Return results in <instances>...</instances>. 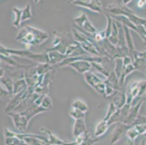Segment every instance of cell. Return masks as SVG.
<instances>
[{
    "label": "cell",
    "mask_w": 146,
    "mask_h": 145,
    "mask_svg": "<svg viewBox=\"0 0 146 145\" xmlns=\"http://www.w3.org/2000/svg\"><path fill=\"white\" fill-rule=\"evenodd\" d=\"M48 111L47 108H44L42 106H37V104H32V106L25 108L21 112H10L7 113V116L11 117L14 122V126L16 128V130L19 133H25L27 130V126L30 123V120L36 117L39 113H43V112Z\"/></svg>",
    "instance_id": "obj_1"
},
{
    "label": "cell",
    "mask_w": 146,
    "mask_h": 145,
    "mask_svg": "<svg viewBox=\"0 0 146 145\" xmlns=\"http://www.w3.org/2000/svg\"><path fill=\"white\" fill-rule=\"evenodd\" d=\"M49 38V35L44 31H40L35 27H23L16 36V41L19 43L26 46V49H30L31 47L40 46L43 42H46Z\"/></svg>",
    "instance_id": "obj_2"
},
{
    "label": "cell",
    "mask_w": 146,
    "mask_h": 145,
    "mask_svg": "<svg viewBox=\"0 0 146 145\" xmlns=\"http://www.w3.org/2000/svg\"><path fill=\"white\" fill-rule=\"evenodd\" d=\"M76 43V39L72 38V32H59L55 31L53 33V42H52V46L46 48V52H59L65 55V52L71 44Z\"/></svg>",
    "instance_id": "obj_3"
},
{
    "label": "cell",
    "mask_w": 146,
    "mask_h": 145,
    "mask_svg": "<svg viewBox=\"0 0 146 145\" xmlns=\"http://www.w3.org/2000/svg\"><path fill=\"white\" fill-rule=\"evenodd\" d=\"M0 53L4 55H16V57H21V58H27L32 59L33 62L37 64H48V53H32L30 49H10V48L4 47L3 44L0 46Z\"/></svg>",
    "instance_id": "obj_4"
},
{
    "label": "cell",
    "mask_w": 146,
    "mask_h": 145,
    "mask_svg": "<svg viewBox=\"0 0 146 145\" xmlns=\"http://www.w3.org/2000/svg\"><path fill=\"white\" fill-rule=\"evenodd\" d=\"M55 70H52L44 75H40L38 78V81L35 86V92L39 95H48L49 94V87L50 84L53 82Z\"/></svg>",
    "instance_id": "obj_5"
},
{
    "label": "cell",
    "mask_w": 146,
    "mask_h": 145,
    "mask_svg": "<svg viewBox=\"0 0 146 145\" xmlns=\"http://www.w3.org/2000/svg\"><path fill=\"white\" fill-rule=\"evenodd\" d=\"M33 88H31V87H28L27 90H25V91H22V92H20V94H17V95H15L13 98H11V101L7 103V106L5 107V110H4V112H5V114H7V113H10V112H15V110L17 108L20 104H21L23 101H25L26 98H28L30 96L33 94Z\"/></svg>",
    "instance_id": "obj_6"
},
{
    "label": "cell",
    "mask_w": 146,
    "mask_h": 145,
    "mask_svg": "<svg viewBox=\"0 0 146 145\" xmlns=\"http://www.w3.org/2000/svg\"><path fill=\"white\" fill-rule=\"evenodd\" d=\"M72 23L75 25L76 29H81V30L86 31L87 33H90V35H95L98 32L96 30V27L90 22V20L87 19L86 14H80L78 17L72 19Z\"/></svg>",
    "instance_id": "obj_7"
},
{
    "label": "cell",
    "mask_w": 146,
    "mask_h": 145,
    "mask_svg": "<svg viewBox=\"0 0 146 145\" xmlns=\"http://www.w3.org/2000/svg\"><path fill=\"white\" fill-rule=\"evenodd\" d=\"M70 4L80 7H85V9H88L91 11H95L97 14H102L103 9H102V4L101 1H95V0H90V1H79V0H75V1H70Z\"/></svg>",
    "instance_id": "obj_8"
},
{
    "label": "cell",
    "mask_w": 146,
    "mask_h": 145,
    "mask_svg": "<svg viewBox=\"0 0 146 145\" xmlns=\"http://www.w3.org/2000/svg\"><path fill=\"white\" fill-rule=\"evenodd\" d=\"M133 126L131 124H125V123H118L115 126V130L114 133H113V136H112V140H111V145H114L119 142V140L121 139V136H124V135H127V133L128 130L130 129Z\"/></svg>",
    "instance_id": "obj_9"
},
{
    "label": "cell",
    "mask_w": 146,
    "mask_h": 145,
    "mask_svg": "<svg viewBox=\"0 0 146 145\" xmlns=\"http://www.w3.org/2000/svg\"><path fill=\"white\" fill-rule=\"evenodd\" d=\"M145 134H146V124H137V126H133L128 130L127 136H128V140L135 142L137 136H144Z\"/></svg>",
    "instance_id": "obj_10"
},
{
    "label": "cell",
    "mask_w": 146,
    "mask_h": 145,
    "mask_svg": "<svg viewBox=\"0 0 146 145\" xmlns=\"http://www.w3.org/2000/svg\"><path fill=\"white\" fill-rule=\"evenodd\" d=\"M146 101V96L145 97L141 100V101L137 103V104H135L134 107H131L130 108V111H129V113H128V117H127V119H125V124H131L133 126V123L135 122V119L137 118V116L140 114V110H141V107H143V104H144V102Z\"/></svg>",
    "instance_id": "obj_11"
},
{
    "label": "cell",
    "mask_w": 146,
    "mask_h": 145,
    "mask_svg": "<svg viewBox=\"0 0 146 145\" xmlns=\"http://www.w3.org/2000/svg\"><path fill=\"white\" fill-rule=\"evenodd\" d=\"M88 133V129L85 123V119H75L74 126H72V136L76 139L81 135H85Z\"/></svg>",
    "instance_id": "obj_12"
},
{
    "label": "cell",
    "mask_w": 146,
    "mask_h": 145,
    "mask_svg": "<svg viewBox=\"0 0 146 145\" xmlns=\"http://www.w3.org/2000/svg\"><path fill=\"white\" fill-rule=\"evenodd\" d=\"M112 102L115 104L117 108L120 110L123 108L125 104H127V94H125V90H120V91H117L114 95L112 96Z\"/></svg>",
    "instance_id": "obj_13"
},
{
    "label": "cell",
    "mask_w": 146,
    "mask_h": 145,
    "mask_svg": "<svg viewBox=\"0 0 146 145\" xmlns=\"http://www.w3.org/2000/svg\"><path fill=\"white\" fill-rule=\"evenodd\" d=\"M84 78H85V81H86L92 88L95 87L97 84H100V82L104 81V80H107L106 78H103V76H98V75L93 74L92 71H87L86 74L84 75Z\"/></svg>",
    "instance_id": "obj_14"
},
{
    "label": "cell",
    "mask_w": 146,
    "mask_h": 145,
    "mask_svg": "<svg viewBox=\"0 0 146 145\" xmlns=\"http://www.w3.org/2000/svg\"><path fill=\"white\" fill-rule=\"evenodd\" d=\"M48 53V64H50V65H58L63 62V60H65L66 57L62 53H59V52H55V51H52V52H47Z\"/></svg>",
    "instance_id": "obj_15"
},
{
    "label": "cell",
    "mask_w": 146,
    "mask_h": 145,
    "mask_svg": "<svg viewBox=\"0 0 146 145\" xmlns=\"http://www.w3.org/2000/svg\"><path fill=\"white\" fill-rule=\"evenodd\" d=\"M40 132L47 134V138H48V140H49V145H64L66 143V142H64V140L59 139L58 136L54 135L49 129H47V128H44V127L40 128Z\"/></svg>",
    "instance_id": "obj_16"
},
{
    "label": "cell",
    "mask_w": 146,
    "mask_h": 145,
    "mask_svg": "<svg viewBox=\"0 0 146 145\" xmlns=\"http://www.w3.org/2000/svg\"><path fill=\"white\" fill-rule=\"evenodd\" d=\"M0 58H1V62L7 63L11 67H16V68H19V69H21V70H28L30 68L33 67V64H32V65H22V64H19L17 62H15V60L11 58L10 55H4V54H1V55H0Z\"/></svg>",
    "instance_id": "obj_17"
},
{
    "label": "cell",
    "mask_w": 146,
    "mask_h": 145,
    "mask_svg": "<svg viewBox=\"0 0 146 145\" xmlns=\"http://www.w3.org/2000/svg\"><path fill=\"white\" fill-rule=\"evenodd\" d=\"M108 128H109L108 122H107V120H104V119H102L96 126L95 132H93V136H95V138H100V136H102L104 133L108 130Z\"/></svg>",
    "instance_id": "obj_18"
},
{
    "label": "cell",
    "mask_w": 146,
    "mask_h": 145,
    "mask_svg": "<svg viewBox=\"0 0 146 145\" xmlns=\"http://www.w3.org/2000/svg\"><path fill=\"white\" fill-rule=\"evenodd\" d=\"M124 27V35H125V41H127V46H128V51H129V57L131 58L133 53L135 52V47H134V43H133V39H131V32L128 27Z\"/></svg>",
    "instance_id": "obj_19"
},
{
    "label": "cell",
    "mask_w": 146,
    "mask_h": 145,
    "mask_svg": "<svg viewBox=\"0 0 146 145\" xmlns=\"http://www.w3.org/2000/svg\"><path fill=\"white\" fill-rule=\"evenodd\" d=\"M28 88V84L26 81V79H17L14 82V96L20 94V92L25 91Z\"/></svg>",
    "instance_id": "obj_20"
},
{
    "label": "cell",
    "mask_w": 146,
    "mask_h": 145,
    "mask_svg": "<svg viewBox=\"0 0 146 145\" xmlns=\"http://www.w3.org/2000/svg\"><path fill=\"white\" fill-rule=\"evenodd\" d=\"M13 13L15 15L14 21H13V26L20 27L21 26V22H22V13H23V10L19 9V7H13Z\"/></svg>",
    "instance_id": "obj_21"
},
{
    "label": "cell",
    "mask_w": 146,
    "mask_h": 145,
    "mask_svg": "<svg viewBox=\"0 0 146 145\" xmlns=\"http://www.w3.org/2000/svg\"><path fill=\"white\" fill-rule=\"evenodd\" d=\"M92 68H95V69L101 74V76H104L106 79H108L109 74H111V70H109L108 68H106L104 65H102V64H100V63H92Z\"/></svg>",
    "instance_id": "obj_22"
},
{
    "label": "cell",
    "mask_w": 146,
    "mask_h": 145,
    "mask_svg": "<svg viewBox=\"0 0 146 145\" xmlns=\"http://www.w3.org/2000/svg\"><path fill=\"white\" fill-rule=\"evenodd\" d=\"M71 108H76V110L84 112V113H86L88 111V106L82 101V100H75V101L71 103Z\"/></svg>",
    "instance_id": "obj_23"
},
{
    "label": "cell",
    "mask_w": 146,
    "mask_h": 145,
    "mask_svg": "<svg viewBox=\"0 0 146 145\" xmlns=\"http://www.w3.org/2000/svg\"><path fill=\"white\" fill-rule=\"evenodd\" d=\"M115 60V75L120 79L121 78V74H123V69H124V64H123V58H117Z\"/></svg>",
    "instance_id": "obj_24"
},
{
    "label": "cell",
    "mask_w": 146,
    "mask_h": 145,
    "mask_svg": "<svg viewBox=\"0 0 146 145\" xmlns=\"http://www.w3.org/2000/svg\"><path fill=\"white\" fill-rule=\"evenodd\" d=\"M117 111H118V108H117V106H115V104H114V103H113V102L111 101V102H109V104H108V110H107L106 117H104L103 119H104V120H107V122H108V120L111 119V117H112L113 114H114Z\"/></svg>",
    "instance_id": "obj_25"
},
{
    "label": "cell",
    "mask_w": 146,
    "mask_h": 145,
    "mask_svg": "<svg viewBox=\"0 0 146 145\" xmlns=\"http://www.w3.org/2000/svg\"><path fill=\"white\" fill-rule=\"evenodd\" d=\"M69 114H70L71 118H74V120H75V119H85V114L86 113L76 110V108H71L70 112H69Z\"/></svg>",
    "instance_id": "obj_26"
},
{
    "label": "cell",
    "mask_w": 146,
    "mask_h": 145,
    "mask_svg": "<svg viewBox=\"0 0 146 145\" xmlns=\"http://www.w3.org/2000/svg\"><path fill=\"white\" fill-rule=\"evenodd\" d=\"M32 17H33V15H32V11H31V5L27 4L26 7L23 9V13H22V22L27 21V20H31Z\"/></svg>",
    "instance_id": "obj_27"
},
{
    "label": "cell",
    "mask_w": 146,
    "mask_h": 145,
    "mask_svg": "<svg viewBox=\"0 0 146 145\" xmlns=\"http://www.w3.org/2000/svg\"><path fill=\"white\" fill-rule=\"evenodd\" d=\"M40 106L44 107V108H47L48 111L53 108V102H52V100H50V97L48 95H44L43 101H42V103H40Z\"/></svg>",
    "instance_id": "obj_28"
},
{
    "label": "cell",
    "mask_w": 146,
    "mask_h": 145,
    "mask_svg": "<svg viewBox=\"0 0 146 145\" xmlns=\"http://www.w3.org/2000/svg\"><path fill=\"white\" fill-rule=\"evenodd\" d=\"M135 5L137 6V9H145L146 7V0H137V1H135Z\"/></svg>",
    "instance_id": "obj_29"
},
{
    "label": "cell",
    "mask_w": 146,
    "mask_h": 145,
    "mask_svg": "<svg viewBox=\"0 0 146 145\" xmlns=\"http://www.w3.org/2000/svg\"><path fill=\"white\" fill-rule=\"evenodd\" d=\"M141 145H146V140H145V139L143 140V142H141Z\"/></svg>",
    "instance_id": "obj_30"
}]
</instances>
